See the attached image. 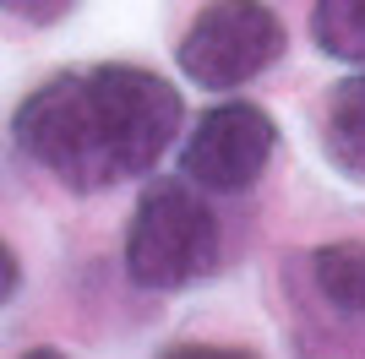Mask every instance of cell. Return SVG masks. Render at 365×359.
Here are the masks:
<instances>
[{"label": "cell", "mask_w": 365, "mask_h": 359, "mask_svg": "<svg viewBox=\"0 0 365 359\" xmlns=\"http://www.w3.org/2000/svg\"><path fill=\"white\" fill-rule=\"evenodd\" d=\"M180 93L158 71L82 66L38 82L11 109V142L66 191L98 196L153 175V164L180 136Z\"/></svg>", "instance_id": "obj_1"}, {"label": "cell", "mask_w": 365, "mask_h": 359, "mask_svg": "<svg viewBox=\"0 0 365 359\" xmlns=\"http://www.w3.org/2000/svg\"><path fill=\"white\" fill-rule=\"evenodd\" d=\"M224 261V229L197 185L153 180L125 224V272L137 288L175 294L213 278Z\"/></svg>", "instance_id": "obj_2"}, {"label": "cell", "mask_w": 365, "mask_h": 359, "mask_svg": "<svg viewBox=\"0 0 365 359\" xmlns=\"http://www.w3.org/2000/svg\"><path fill=\"white\" fill-rule=\"evenodd\" d=\"M289 49V33L267 0H213L191 16L180 33V71L207 93H235L257 82L267 66H278Z\"/></svg>", "instance_id": "obj_3"}, {"label": "cell", "mask_w": 365, "mask_h": 359, "mask_svg": "<svg viewBox=\"0 0 365 359\" xmlns=\"http://www.w3.org/2000/svg\"><path fill=\"white\" fill-rule=\"evenodd\" d=\"M278 147V125L267 109L257 104H218L197 120V131L185 136L180 147V180L197 185V191H218V196H235V191H251L267 169Z\"/></svg>", "instance_id": "obj_4"}, {"label": "cell", "mask_w": 365, "mask_h": 359, "mask_svg": "<svg viewBox=\"0 0 365 359\" xmlns=\"http://www.w3.org/2000/svg\"><path fill=\"white\" fill-rule=\"evenodd\" d=\"M305 283L322 311L365 332V239H333L305 256Z\"/></svg>", "instance_id": "obj_5"}, {"label": "cell", "mask_w": 365, "mask_h": 359, "mask_svg": "<svg viewBox=\"0 0 365 359\" xmlns=\"http://www.w3.org/2000/svg\"><path fill=\"white\" fill-rule=\"evenodd\" d=\"M322 152L338 175L365 180V71L344 76L322 104Z\"/></svg>", "instance_id": "obj_6"}, {"label": "cell", "mask_w": 365, "mask_h": 359, "mask_svg": "<svg viewBox=\"0 0 365 359\" xmlns=\"http://www.w3.org/2000/svg\"><path fill=\"white\" fill-rule=\"evenodd\" d=\"M311 38L327 60L365 71V0H317L311 6Z\"/></svg>", "instance_id": "obj_7"}, {"label": "cell", "mask_w": 365, "mask_h": 359, "mask_svg": "<svg viewBox=\"0 0 365 359\" xmlns=\"http://www.w3.org/2000/svg\"><path fill=\"white\" fill-rule=\"evenodd\" d=\"M76 0H0V11L16 16V22H28V28H55L71 16Z\"/></svg>", "instance_id": "obj_8"}, {"label": "cell", "mask_w": 365, "mask_h": 359, "mask_svg": "<svg viewBox=\"0 0 365 359\" xmlns=\"http://www.w3.org/2000/svg\"><path fill=\"white\" fill-rule=\"evenodd\" d=\"M158 359H262V354L257 348H240V343H175Z\"/></svg>", "instance_id": "obj_9"}, {"label": "cell", "mask_w": 365, "mask_h": 359, "mask_svg": "<svg viewBox=\"0 0 365 359\" xmlns=\"http://www.w3.org/2000/svg\"><path fill=\"white\" fill-rule=\"evenodd\" d=\"M16 288H22V261H16V251L0 239V311L16 299Z\"/></svg>", "instance_id": "obj_10"}, {"label": "cell", "mask_w": 365, "mask_h": 359, "mask_svg": "<svg viewBox=\"0 0 365 359\" xmlns=\"http://www.w3.org/2000/svg\"><path fill=\"white\" fill-rule=\"evenodd\" d=\"M22 359H71V354H61V348H28Z\"/></svg>", "instance_id": "obj_11"}]
</instances>
